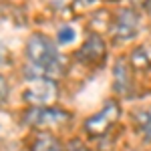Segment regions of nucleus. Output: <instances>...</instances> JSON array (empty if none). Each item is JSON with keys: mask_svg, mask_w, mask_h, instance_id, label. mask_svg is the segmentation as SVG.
Instances as JSON below:
<instances>
[{"mask_svg": "<svg viewBox=\"0 0 151 151\" xmlns=\"http://www.w3.org/2000/svg\"><path fill=\"white\" fill-rule=\"evenodd\" d=\"M26 60L28 69L38 70L35 79H52L60 70V55L57 45L45 35H32L26 40Z\"/></svg>", "mask_w": 151, "mask_h": 151, "instance_id": "f257e3e1", "label": "nucleus"}, {"mask_svg": "<svg viewBox=\"0 0 151 151\" xmlns=\"http://www.w3.org/2000/svg\"><path fill=\"white\" fill-rule=\"evenodd\" d=\"M70 113L65 109H57V107H32L30 111L24 113V123L35 129H55L60 127L65 123H69Z\"/></svg>", "mask_w": 151, "mask_h": 151, "instance_id": "f03ea898", "label": "nucleus"}, {"mask_svg": "<svg viewBox=\"0 0 151 151\" xmlns=\"http://www.w3.org/2000/svg\"><path fill=\"white\" fill-rule=\"evenodd\" d=\"M121 115V107L117 101H107L103 105V109L99 111V113H95L91 115L87 121H85V133L89 135V137H103L109 133V129L113 127L117 123V119Z\"/></svg>", "mask_w": 151, "mask_h": 151, "instance_id": "7ed1b4c3", "label": "nucleus"}, {"mask_svg": "<svg viewBox=\"0 0 151 151\" xmlns=\"http://www.w3.org/2000/svg\"><path fill=\"white\" fill-rule=\"evenodd\" d=\"M22 99L30 107H52L58 99V87L52 79H35L24 89Z\"/></svg>", "mask_w": 151, "mask_h": 151, "instance_id": "20e7f679", "label": "nucleus"}, {"mask_svg": "<svg viewBox=\"0 0 151 151\" xmlns=\"http://www.w3.org/2000/svg\"><path fill=\"white\" fill-rule=\"evenodd\" d=\"M139 32V16L131 8H123L115 14L111 24V35L117 40H129Z\"/></svg>", "mask_w": 151, "mask_h": 151, "instance_id": "39448f33", "label": "nucleus"}, {"mask_svg": "<svg viewBox=\"0 0 151 151\" xmlns=\"http://www.w3.org/2000/svg\"><path fill=\"white\" fill-rule=\"evenodd\" d=\"M77 58L85 65H89V67H101L105 63V58H107L105 40L99 35H91L81 45V48L77 50Z\"/></svg>", "mask_w": 151, "mask_h": 151, "instance_id": "423d86ee", "label": "nucleus"}, {"mask_svg": "<svg viewBox=\"0 0 151 151\" xmlns=\"http://www.w3.org/2000/svg\"><path fill=\"white\" fill-rule=\"evenodd\" d=\"M129 67L135 70H151V42L133 48L127 58Z\"/></svg>", "mask_w": 151, "mask_h": 151, "instance_id": "0eeeda50", "label": "nucleus"}, {"mask_svg": "<svg viewBox=\"0 0 151 151\" xmlns=\"http://www.w3.org/2000/svg\"><path fill=\"white\" fill-rule=\"evenodd\" d=\"M113 87L117 93L127 95L131 89V77H129V63L127 60H119L113 70Z\"/></svg>", "mask_w": 151, "mask_h": 151, "instance_id": "6e6552de", "label": "nucleus"}, {"mask_svg": "<svg viewBox=\"0 0 151 151\" xmlns=\"http://www.w3.org/2000/svg\"><path fill=\"white\" fill-rule=\"evenodd\" d=\"M133 121H135V127L139 131V135L143 139L151 143V109H139L133 113Z\"/></svg>", "mask_w": 151, "mask_h": 151, "instance_id": "1a4fd4ad", "label": "nucleus"}, {"mask_svg": "<svg viewBox=\"0 0 151 151\" xmlns=\"http://www.w3.org/2000/svg\"><path fill=\"white\" fill-rule=\"evenodd\" d=\"M30 151H65L60 141L55 135H48V133H38L30 145Z\"/></svg>", "mask_w": 151, "mask_h": 151, "instance_id": "9d476101", "label": "nucleus"}, {"mask_svg": "<svg viewBox=\"0 0 151 151\" xmlns=\"http://www.w3.org/2000/svg\"><path fill=\"white\" fill-rule=\"evenodd\" d=\"M75 36H77L75 28L67 24V26H63V28L58 30V42H60V45H69V42L75 40Z\"/></svg>", "mask_w": 151, "mask_h": 151, "instance_id": "9b49d317", "label": "nucleus"}, {"mask_svg": "<svg viewBox=\"0 0 151 151\" xmlns=\"http://www.w3.org/2000/svg\"><path fill=\"white\" fill-rule=\"evenodd\" d=\"M55 8H75V6H81L87 4L89 0H48Z\"/></svg>", "mask_w": 151, "mask_h": 151, "instance_id": "f8f14e48", "label": "nucleus"}, {"mask_svg": "<svg viewBox=\"0 0 151 151\" xmlns=\"http://www.w3.org/2000/svg\"><path fill=\"white\" fill-rule=\"evenodd\" d=\"M8 83H6V79L0 75V105H4L6 103V99H8Z\"/></svg>", "mask_w": 151, "mask_h": 151, "instance_id": "ddd939ff", "label": "nucleus"}, {"mask_svg": "<svg viewBox=\"0 0 151 151\" xmlns=\"http://www.w3.org/2000/svg\"><path fill=\"white\" fill-rule=\"evenodd\" d=\"M6 57H8V52H6V47H4V45L0 42V67H2V65L6 63Z\"/></svg>", "mask_w": 151, "mask_h": 151, "instance_id": "4468645a", "label": "nucleus"}, {"mask_svg": "<svg viewBox=\"0 0 151 151\" xmlns=\"http://www.w3.org/2000/svg\"><path fill=\"white\" fill-rule=\"evenodd\" d=\"M69 151H89V149H87V147H83V145H73Z\"/></svg>", "mask_w": 151, "mask_h": 151, "instance_id": "2eb2a0df", "label": "nucleus"}]
</instances>
